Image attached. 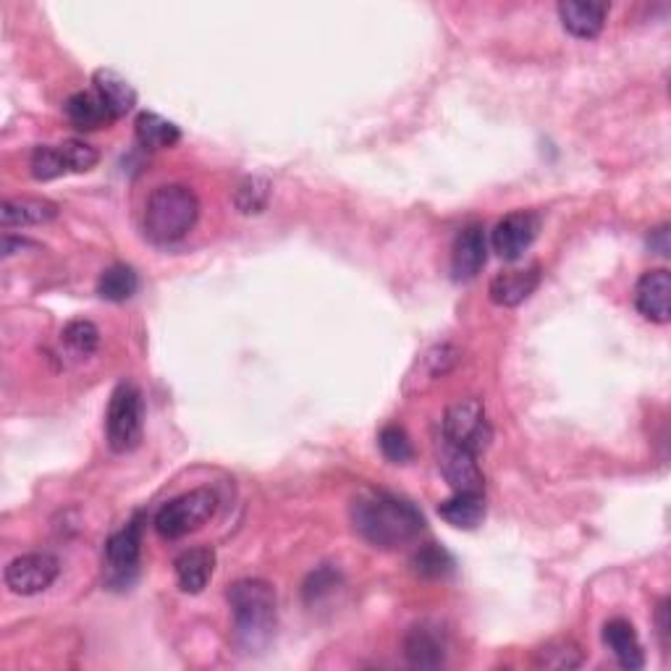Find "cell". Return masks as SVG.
I'll use <instances>...</instances> for the list:
<instances>
[{
  "label": "cell",
  "mask_w": 671,
  "mask_h": 671,
  "mask_svg": "<svg viewBox=\"0 0 671 671\" xmlns=\"http://www.w3.org/2000/svg\"><path fill=\"white\" fill-rule=\"evenodd\" d=\"M336 585H338V572H334V569H328V567L317 569L315 575H310L308 585H304V598H308L310 603L317 601V598L328 595Z\"/></svg>",
  "instance_id": "4dcf8cb0"
},
{
  "label": "cell",
  "mask_w": 671,
  "mask_h": 671,
  "mask_svg": "<svg viewBox=\"0 0 671 671\" xmlns=\"http://www.w3.org/2000/svg\"><path fill=\"white\" fill-rule=\"evenodd\" d=\"M351 524L378 548H398L423 533L425 517L407 498L368 490L351 504Z\"/></svg>",
  "instance_id": "6da1fadb"
},
{
  "label": "cell",
  "mask_w": 671,
  "mask_h": 671,
  "mask_svg": "<svg viewBox=\"0 0 671 671\" xmlns=\"http://www.w3.org/2000/svg\"><path fill=\"white\" fill-rule=\"evenodd\" d=\"M537 236V218L533 212H509L504 221H498V225L490 234V244H494L496 255L501 261H520L524 252L530 250V244L535 242Z\"/></svg>",
  "instance_id": "9c48e42d"
},
{
  "label": "cell",
  "mask_w": 671,
  "mask_h": 671,
  "mask_svg": "<svg viewBox=\"0 0 671 671\" xmlns=\"http://www.w3.org/2000/svg\"><path fill=\"white\" fill-rule=\"evenodd\" d=\"M635 308L650 323H669L671 317V276L669 270H648L635 287Z\"/></svg>",
  "instance_id": "7c38bea8"
},
{
  "label": "cell",
  "mask_w": 671,
  "mask_h": 671,
  "mask_svg": "<svg viewBox=\"0 0 671 671\" xmlns=\"http://www.w3.org/2000/svg\"><path fill=\"white\" fill-rule=\"evenodd\" d=\"M199 199L184 184H165L148 197L144 205V234L155 244H174L195 229Z\"/></svg>",
  "instance_id": "3957f363"
},
{
  "label": "cell",
  "mask_w": 671,
  "mask_h": 671,
  "mask_svg": "<svg viewBox=\"0 0 671 671\" xmlns=\"http://www.w3.org/2000/svg\"><path fill=\"white\" fill-rule=\"evenodd\" d=\"M443 438L456 443V447L473 451V454H481V451L488 449L494 430H490L488 417H485L483 402L464 398V402L451 404L447 417H443Z\"/></svg>",
  "instance_id": "8992f818"
},
{
  "label": "cell",
  "mask_w": 671,
  "mask_h": 671,
  "mask_svg": "<svg viewBox=\"0 0 671 671\" xmlns=\"http://www.w3.org/2000/svg\"><path fill=\"white\" fill-rule=\"evenodd\" d=\"M212 569H216V551L208 546L184 551V554L174 562L178 588L189 595L203 593V590L208 588Z\"/></svg>",
  "instance_id": "9a60e30c"
},
{
  "label": "cell",
  "mask_w": 671,
  "mask_h": 671,
  "mask_svg": "<svg viewBox=\"0 0 671 671\" xmlns=\"http://www.w3.org/2000/svg\"><path fill=\"white\" fill-rule=\"evenodd\" d=\"M404 656L415 669H438L447 663V640L430 624H417L404 637Z\"/></svg>",
  "instance_id": "5bb4252c"
},
{
  "label": "cell",
  "mask_w": 671,
  "mask_h": 671,
  "mask_svg": "<svg viewBox=\"0 0 671 671\" xmlns=\"http://www.w3.org/2000/svg\"><path fill=\"white\" fill-rule=\"evenodd\" d=\"M609 5L603 3H580V0H564L559 3V19L569 35L580 39H593L601 35L606 24Z\"/></svg>",
  "instance_id": "2e32d148"
},
{
  "label": "cell",
  "mask_w": 671,
  "mask_h": 671,
  "mask_svg": "<svg viewBox=\"0 0 671 671\" xmlns=\"http://www.w3.org/2000/svg\"><path fill=\"white\" fill-rule=\"evenodd\" d=\"M438 514L443 522H449L456 530H475L485 517V498L483 494H470V490H460L447 501L438 504Z\"/></svg>",
  "instance_id": "ffe728a7"
},
{
  "label": "cell",
  "mask_w": 671,
  "mask_h": 671,
  "mask_svg": "<svg viewBox=\"0 0 671 671\" xmlns=\"http://www.w3.org/2000/svg\"><path fill=\"white\" fill-rule=\"evenodd\" d=\"M656 622H659L661 646H663V648H669V601H661L659 614H656Z\"/></svg>",
  "instance_id": "d6a6232c"
},
{
  "label": "cell",
  "mask_w": 671,
  "mask_h": 671,
  "mask_svg": "<svg viewBox=\"0 0 671 671\" xmlns=\"http://www.w3.org/2000/svg\"><path fill=\"white\" fill-rule=\"evenodd\" d=\"M30 171L37 182H53V178L69 174V165H66L58 144H39L30 158Z\"/></svg>",
  "instance_id": "cb8c5ba5"
},
{
  "label": "cell",
  "mask_w": 671,
  "mask_h": 671,
  "mask_svg": "<svg viewBox=\"0 0 671 671\" xmlns=\"http://www.w3.org/2000/svg\"><path fill=\"white\" fill-rule=\"evenodd\" d=\"M216 509L218 496L210 488H195L189 494H182L171 498L169 504H163L152 524H155V533L165 537V541H178V537L203 528L216 514Z\"/></svg>",
  "instance_id": "277c9868"
},
{
  "label": "cell",
  "mask_w": 671,
  "mask_h": 671,
  "mask_svg": "<svg viewBox=\"0 0 671 671\" xmlns=\"http://www.w3.org/2000/svg\"><path fill=\"white\" fill-rule=\"evenodd\" d=\"M603 643H606L611 653H614L616 663L622 669H643L646 667V656H643V646L637 640L635 627L627 620H611L603 624Z\"/></svg>",
  "instance_id": "e0dca14e"
},
{
  "label": "cell",
  "mask_w": 671,
  "mask_h": 671,
  "mask_svg": "<svg viewBox=\"0 0 671 671\" xmlns=\"http://www.w3.org/2000/svg\"><path fill=\"white\" fill-rule=\"evenodd\" d=\"M234 643L244 653H261L276 635V590L265 580H239L229 588Z\"/></svg>",
  "instance_id": "7a4b0ae2"
},
{
  "label": "cell",
  "mask_w": 671,
  "mask_h": 671,
  "mask_svg": "<svg viewBox=\"0 0 671 671\" xmlns=\"http://www.w3.org/2000/svg\"><path fill=\"white\" fill-rule=\"evenodd\" d=\"M63 152V161L69 165V174H84V171H92L100 161V152L92 148V144L82 142V139H66V142L58 144Z\"/></svg>",
  "instance_id": "f546056e"
},
{
  "label": "cell",
  "mask_w": 671,
  "mask_h": 671,
  "mask_svg": "<svg viewBox=\"0 0 671 671\" xmlns=\"http://www.w3.org/2000/svg\"><path fill=\"white\" fill-rule=\"evenodd\" d=\"M535 667L541 669H577L582 667V653L575 643H548L535 653Z\"/></svg>",
  "instance_id": "484cf974"
},
{
  "label": "cell",
  "mask_w": 671,
  "mask_h": 671,
  "mask_svg": "<svg viewBox=\"0 0 671 671\" xmlns=\"http://www.w3.org/2000/svg\"><path fill=\"white\" fill-rule=\"evenodd\" d=\"M488 261V239L481 223H470L456 234L451 247V274L456 281H473Z\"/></svg>",
  "instance_id": "8fae6325"
},
{
  "label": "cell",
  "mask_w": 671,
  "mask_h": 671,
  "mask_svg": "<svg viewBox=\"0 0 671 671\" xmlns=\"http://www.w3.org/2000/svg\"><path fill=\"white\" fill-rule=\"evenodd\" d=\"M139 546H142V524H139V517H135L105 543V567H108L111 585L131 582L139 567Z\"/></svg>",
  "instance_id": "ba28073f"
},
{
  "label": "cell",
  "mask_w": 671,
  "mask_h": 671,
  "mask_svg": "<svg viewBox=\"0 0 671 671\" xmlns=\"http://www.w3.org/2000/svg\"><path fill=\"white\" fill-rule=\"evenodd\" d=\"M105 433H108V447L116 454H126L142 441V394L135 383L116 385L111 394Z\"/></svg>",
  "instance_id": "5b68a950"
},
{
  "label": "cell",
  "mask_w": 671,
  "mask_h": 671,
  "mask_svg": "<svg viewBox=\"0 0 671 671\" xmlns=\"http://www.w3.org/2000/svg\"><path fill=\"white\" fill-rule=\"evenodd\" d=\"M438 467H441L443 477L451 488L460 494V490H470V494H483V470L477 467V454L473 451L456 447L443 438L441 451H438Z\"/></svg>",
  "instance_id": "30bf717a"
},
{
  "label": "cell",
  "mask_w": 671,
  "mask_h": 671,
  "mask_svg": "<svg viewBox=\"0 0 671 671\" xmlns=\"http://www.w3.org/2000/svg\"><path fill=\"white\" fill-rule=\"evenodd\" d=\"M537 287H541V265H530V268H514L498 274L490 281L488 294L498 308H517L524 299L533 297Z\"/></svg>",
  "instance_id": "4fadbf2b"
},
{
  "label": "cell",
  "mask_w": 671,
  "mask_h": 671,
  "mask_svg": "<svg viewBox=\"0 0 671 671\" xmlns=\"http://www.w3.org/2000/svg\"><path fill=\"white\" fill-rule=\"evenodd\" d=\"M61 562L53 554H24L5 567V585L16 595H37L58 580Z\"/></svg>",
  "instance_id": "52a82bcc"
},
{
  "label": "cell",
  "mask_w": 671,
  "mask_h": 671,
  "mask_svg": "<svg viewBox=\"0 0 671 671\" xmlns=\"http://www.w3.org/2000/svg\"><path fill=\"white\" fill-rule=\"evenodd\" d=\"M61 338L77 357H90L100 344V331L97 325L90 321H71L66 323Z\"/></svg>",
  "instance_id": "4316f807"
},
{
  "label": "cell",
  "mask_w": 671,
  "mask_h": 671,
  "mask_svg": "<svg viewBox=\"0 0 671 671\" xmlns=\"http://www.w3.org/2000/svg\"><path fill=\"white\" fill-rule=\"evenodd\" d=\"M92 84H95V92L103 97V103L108 105L113 118L126 116V113L137 105L135 88H131L124 77H118L116 71L97 69L95 77H92Z\"/></svg>",
  "instance_id": "44dd1931"
},
{
  "label": "cell",
  "mask_w": 671,
  "mask_h": 671,
  "mask_svg": "<svg viewBox=\"0 0 671 671\" xmlns=\"http://www.w3.org/2000/svg\"><path fill=\"white\" fill-rule=\"evenodd\" d=\"M412 567L423 577H443L454 569V559H451L447 551L438 548L436 543H428V546L417 551L415 559H412Z\"/></svg>",
  "instance_id": "f1b7e54d"
},
{
  "label": "cell",
  "mask_w": 671,
  "mask_h": 671,
  "mask_svg": "<svg viewBox=\"0 0 671 671\" xmlns=\"http://www.w3.org/2000/svg\"><path fill=\"white\" fill-rule=\"evenodd\" d=\"M58 218V205L50 199L39 197H16V199H3L0 205V223L5 229L11 225H39L50 223Z\"/></svg>",
  "instance_id": "ac0fdd59"
},
{
  "label": "cell",
  "mask_w": 671,
  "mask_h": 671,
  "mask_svg": "<svg viewBox=\"0 0 671 671\" xmlns=\"http://www.w3.org/2000/svg\"><path fill=\"white\" fill-rule=\"evenodd\" d=\"M63 108L69 122L74 124L79 131H95L100 126H108L113 122V113L95 90L74 92V95L66 100Z\"/></svg>",
  "instance_id": "d6986e66"
},
{
  "label": "cell",
  "mask_w": 671,
  "mask_h": 671,
  "mask_svg": "<svg viewBox=\"0 0 671 671\" xmlns=\"http://www.w3.org/2000/svg\"><path fill=\"white\" fill-rule=\"evenodd\" d=\"M268 203H270V184L265 182V178L257 176L244 178L234 192L236 210L244 212V216H257V212L268 208Z\"/></svg>",
  "instance_id": "d4e9b609"
},
{
  "label": "cell",
  "mask_w": 671,
  "mask_h": 671,
  "mask_svg": "<svg viewBox=\"0 0 671 671\" xmlns=\"http://www.w3.org/2000/svg\"><path fill=\"white\" fill-rule=\"evenodd\" d=\"M650 250L656 252V255L667 257L669 255V225H661V229H656L653 234L648 239Z\"/></svg>",
  "instance_id": "1f68e13d"
},
{
  "label": "cell",
  "mask_w": 671,
  "mask_h": 671,
  "mask_svg": "<svg viewBox=\"0 0 671 671\" xmlns=\"http://www.w3.org/2000/svg\"><path fill=\"white\" fill-rule=\"evenodd\" d=\"M139 276L131 265H111L97 278V294L108 302H126L137 294Z\"/></svg>",
  "instance_id": "603a6c76"
},
{
  "label": "cell",
  "mask_w": 671,
  "mask_h": 671,
  "mask_svg": "<svg viewBox=\"0 0 671 671\" xmlns=\"http://www.w3.org/2000/svg\"><path fill=\"white\" fill-rule=\"evenodd\" d=\"M135 129H137L139 144L148 150L174 148L178 139H182V129H178L174 122H169V118L158 116V113H150V111L139 113L135 122Z\"/></svg>",
  "instance_id": "7402d4cb"
},
{
  "label": "cell",
  "mask_w": 671,
  "mask_h": 671,
  "mask_svg": "<svg viewBox=\"0 0 671 671\" xmlns=\"http://www.w3.org/2000/svg\"><path fill=\"white\" fill-rule=\"evenodd\" d=\"M378 443H381L385 460L394 464H407L412 456H415V449H412L407 430L398 428V425H385L381 436H378Z\"/></svg>",
  "instance_id": "83f0119b"
}]
</instances>
